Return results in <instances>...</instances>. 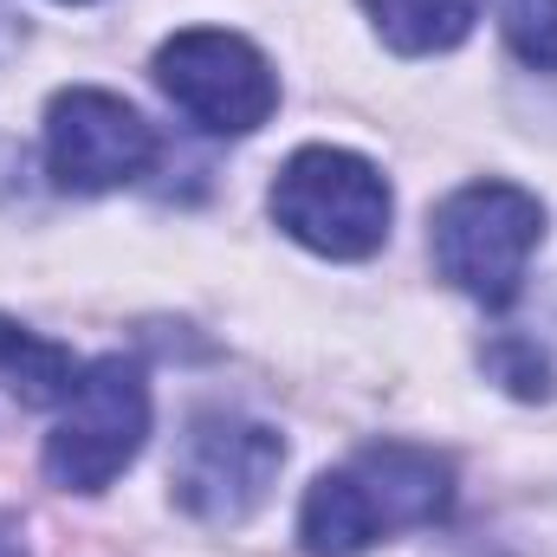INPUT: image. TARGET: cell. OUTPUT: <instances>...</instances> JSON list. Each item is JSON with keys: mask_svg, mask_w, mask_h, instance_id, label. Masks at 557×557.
<instances>
[{"mask_svg": "<svg viewBox=\"0 0 557 557\" xmlns=\"http://www.w3.org/2000/svg\"><path fill=\"white\" fill-rule=\"evenodd\" d=\"M454 506V467L416 441H370L344 467L318 473L298 506V545L305 557H357L389 532H416L447 519Z\"/></svg>", "mask_w": 557, "mask_h": 557, "instance_id": "1", "label": "cell"}, {"mask_svg": "<svg viewBox=\"0 0 557 557\" xmlns=\"http://www.w3.org/2000/svg\"><path fill=\"white\" fill-rule=\"evenodd\" d=\"M267 201H273L278 227L324 260H370L389 240V214H396L383 169L363 162L357 149H331V143L285 156Z\"/></svg>", "mask_w": 557, "mask_h": 557, "instance_id": "2", "label": "cell"}, {"mask_svg": "<svg viewBox=\"0 0 557 557\" xmlns=\"http://www.w3.org/2000/svg\"><path fill=\"white\" fill-rule=\"evenodd\" d=\"M539 240H545V208L519 182H467L434 208V227H428L441 278L480 298L486 311L519 298Z\"/></svg>", "mask_w": 557, "mask_h": 557, "instance_id": "3", "label": "cell"}, {"mask_svg": "<svg viewBox=\"0 0 557 557\" xmlns=\"http://www.w3.org/2000/svg\"><path fill=\"white\" fill-rule=\"evenodd\" d=\"M149 434V376L131 357H98L78 370L72 396L46 434V473L65 493H104Z\"/></svg>", "mask_w": 557, "mask_h": 557, "instance_id": "4", "label": "cell"}, {"mask_svg": "<svg viewBox=\"0 0 557 557\" xmlns=\"http://www.w3.org/2000/svg\"><path fill=\"white\" fill-rule=\"evenodd\" d=\"M156 85L162 98L214 137H253L278 104V78L260 46L221 26H188L156 46Z\"/></svg>", "mask_w": 557, "mask_h": 557, "instance_id": "5", "label": "cell"}, {"mask_svg": "<svg viewBox=\"0 0 557 557\" xmlns=\"http://www.w3.org/2000/svg\"><path fill=\"white\" fill-rule=\"evenodd\" d=\"M278 467H285V441L267 421L208 409V416L188 421V434L175 447V467H169V486L195 519L240 525V519H253L267 506Z\"/></svg>", "mask_w": 557, "mask_h": 557, "instance_id": "6", "label": "cell"}, {"mask_svg": "<svg viewBox=\"0 0 557 557\" xmlns=\"http://www.w3.org/2000/svg\"><path fill=\"white\" fill-rule=\"evenodd\" d=\"M162 156L156 131L143 124L137 104H124L117 91L98 85H72L46 104V169L59 188L72 195H111L149 175V162Z\"/></svg>", "mask_w": 557, "mask_h": 557, "instance_id": "7", "label": "cell"}, {"mask_svg": "<svg viewBox=\"0 0 557 557\" xmlns=\"http://www.w3.org/2000/svg\"><path fill=\"white\" fill-rule=\"evenodd\" d=\"M78 357L13 318H0V389L20 403V409H59L78 383Z\"/></svg>", "mask_w": 557, "mask_h": 557, "instance_id": "8", "label": "cell"}, {"mask_svg": "<svg viewBox=\"0 0 557 557\" xmlns=\"http://www.w3.org/2000/svg\"><path fill=\"white\" fill-rule=\"evenodd\" d=\"M480 7H486V0H363V13L376 20V33H383L396 52H409V59L460 46V39L473 33Z\"/></svg>", "mask_w": 557, "mask_h": 557, "instance_id": "9", "label": "cell"}, {"mask_svg": "<svg viewBox=\"0 0 557 557\" xmlns=\"http://www.w3.org/2000/svg\"><path fill=\"white\" fill-rule=\"evenodd\" d=\"M506 46L532 65V72H557V0H506Z\"/></svg>", "mask_w": 557, "mask_h": 557, "instance_id": "10", "label": "cell"}, {"mask_svg": "<svg viewBox=\"0 0 557 557\" xmlns=\"http://www.w3.org/2000/svg\"><path fill=\"white\" fill-rule=\"evenodd\" d=\"M0 557H26V539H20V525L0 512Z\"/></svg>", "mask_w": 557, "mask_h": 557, "instance_id": "11", "label": "cell"}]
</instances>
